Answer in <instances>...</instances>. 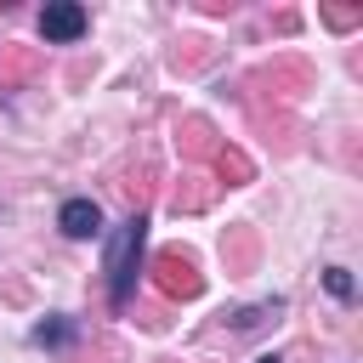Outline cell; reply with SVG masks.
Instances as JSON below:
<instances>
[{"label": "cell", "mask_w": 363, "mask_h": 363, "mask_svg": "<svg viewBox=\"0 0 363 363\" xmlns=\"http://www.w3.org/2000/svg\"><path fill=\"white\" fill-rule=\"evenodd\" d=\"M40 34H45L51 45H74V40L85 34V6H79V0H51V6L40 11Z\"/></svg>", "instance_id": "7a4b0ae2"}, {"label": "cell", "mask_w": 363, "mask_h": 363, "mask_svg": "<svg viewBox=\"0 0 363 363\" xmlns=\"http://www.w3.org/2000/svg\"><path fill=\"white\" fill-rule=\"evenodd\" d=\"M142 244H147V216H125L119 233L108 238V261H102V272H108V301H113V312H125L130 295H136Z\"/></svg>", "instance_id": "6da1fadb"}, {"label": "cell", "mask_w": 363, "mask_h": 363, "mask_svg": "<svg viewBox=\"0 0 363 363\" xmlns=\"http://www.w3.org/2000/svg\"><path fill=\"white\" fill-rule=\"evenodd\" d=\"M34 340H40V346H68V340H74V323H68V318H51V323L34 329Z\"/></svg>", "instance_id": "5b68a950"}, {"label": "cell", "mask_w": 363, "mask_h": 363, "mask_svg": "<svg viewBox=\"0 0 363 363\" xmlns=\"http://www.w3.org/2000/svg\"><path fill=\"white\" fill-rule=\"evenodd\" d=\"M153 284H159L164 295H182V301H187V295H199V284H204V278L193 272V261H187L182 250H164V255L153 261Z\"/></svg>", "instance_id": "3957f363"}, {"label": "cell", "mask_w": 363, "mask_h": 363, "mask_svg": "<svg viewBox=\"0 0 363 363\" xmlns=\"http://www.w3.org/2000/svg\"><path fill=\"white\" fill-rule=\"evenodd\" d=\"M57 227H62L68 238H96V233H102V210H96V199H68V204L57 210Z\"/></svg>", "instance_id": "277c9868"}, {"label": "cell", "mask_w": 363, "mask_h": 363, "mask_svg": "<svg viewBox=\"0 0 363 363\" xmlns=\"http://www.w3.org/2000/svg\"><path fill=\"white\" fill-rule=\"evenodd\" d=\"M255 363H278V357H272V352H267V357H255Z\"/></svg>", "instance_id": "52a82bcc"}, {"label": "cell", "mask_w": 363, "mask_h": 363, "mask_svg": "<svg viewBox=\"0 0 363 363\" xmlns=\"http://www.w3.org/2000/svg\"><path fill=\"white\" fill-rule=\"evenodd\" d=\"M323 284H329V295H335V301H352V272H346V267H329V272H323Z\"/></svg>", "instance_id": "8992f818"}]
</instances>
